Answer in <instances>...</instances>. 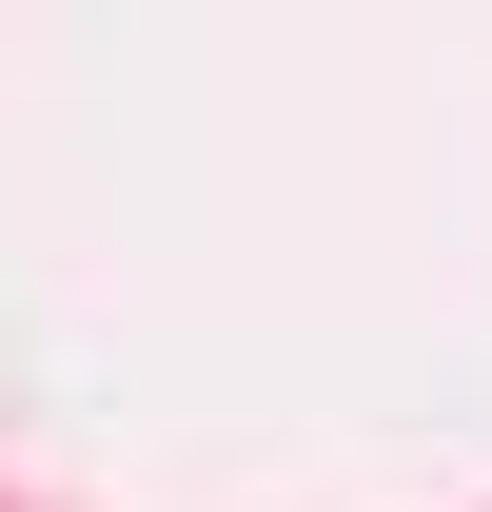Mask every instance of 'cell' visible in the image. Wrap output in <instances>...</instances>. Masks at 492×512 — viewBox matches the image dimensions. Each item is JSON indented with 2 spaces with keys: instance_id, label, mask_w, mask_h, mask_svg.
Returning <instances> with one entry per match:
<instances>
[]
</instances>
